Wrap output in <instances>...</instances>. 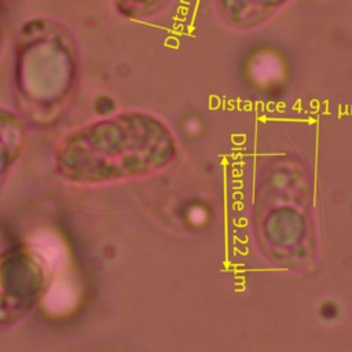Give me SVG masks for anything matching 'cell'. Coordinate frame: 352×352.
Wrapping results in <instances>:
<instances>
[{"mask_svg": "<svg viewBox=\"0 0 352 352\" xmlns=\"http://www.w3.org/2000/svg\"><path fill=\"white\" fill-rule=\"evenodd\" d=\"M293 0H214L220 23L234 32H252L272 21Z\"/></svg>", "mask_w": 352, "mask_h": 352, "instance_id": "1", "label": "cell"}, {"mask_svg": "<svg viewBox=\"0 0 352 352\" xmlns=\"http://www.w3.org/2000/svg\"><path fill=\"white\" fill-rule=\"evenodd\" d=\"M136 12L140 16H154L165 11L173 0H136Z\"/></svg>", "mask_w": 352, "mask_h": 352, "instance_id": "2", "label": "cell"}]
</instances>
